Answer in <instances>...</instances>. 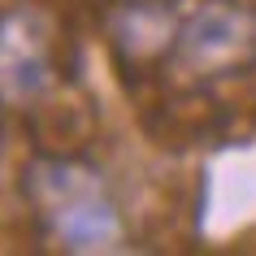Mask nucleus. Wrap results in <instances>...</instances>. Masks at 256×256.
<instances>
[{"label": "nucleus", "instance_id": "obj_1", "mask_svg": "<svg viewBox=\"0 0 256 256\" xmlns=\"http://www.w3.org/2000/svg\"><path fill=\"white\" fill-rule=\"evenodd\" d=\"M26 200L70 252H108L122 243V217L100 170L74 156H40L26 170Z\"/></svg>", "mask_w": 256, "mask_h": 256}, {"label": "nucleus", "instance_id": "obj_3", "mask_svg": "<svg viewBox=\"0 0 256 256\" xmlns=\"http://www.w3.org/2000/svg\"><path fill=\"white\" fill-rule=\"evenodd\" d=\"M52 87V44L35 9L0 14V100L30 104Z\"/></svg>", "mask_w": 256, "mask_h": 256}, {"label": "nucleus", "instance_id": "obj_2", "mask_svg": "<svg viewBox=\"0 0 256 256\" xmlns=\"http://www.w3.org/2000/svg\"><path fill=\"white\" fill-rule=\"evenodd\" d=\"M170 48L191 74H230L256 56V18L226 0L200 4L174 30Z\"/></svg>", "mask_w": 256, "mask_h": 256}]
</instances>
